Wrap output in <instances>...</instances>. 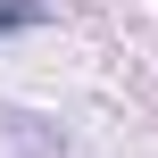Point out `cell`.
<instances>
[{
	"instance_id": "1",
	"label": "cell",
	"mask_w": 158,
	"mask_h": 158,
	"mask_svg": "<svg viewBox=\"0 0 158 158\" xmlns=\"http://www.w3.org/2000/svg\"><path fill=\"white\" fill-rule=\"evenodd\" d=\"M25 25H50L42 0H0V33H25Z\"/></svg>"
}]
</instances>
